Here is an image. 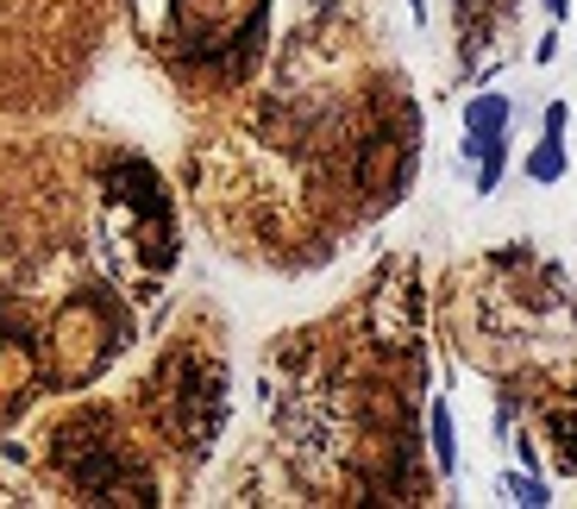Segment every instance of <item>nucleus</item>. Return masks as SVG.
Wrapping results in <instances>:
<instances>
[{"mask_svg":"<svg viewBox=\"0 0 577 509\" xmlns=\"http://www.w3.org/2000/svg\"><path fill=\"white\" fill-rule=\"evenodd\" d=\"M527 177H534V183H558V177H565V138L546 133V145L527 157Z\"/></svg>","mask_w":577,"mask_h":509,"instance_id":"3","label":"nucleus"},{"mask_svg":"<svg viewBox=\"0 0 577 509\" xmlns=\"http://www.w3.org/2000/svg\"><path fill=\"white\" fill-rule=\"evenodd\" d=\"M565 120H571V107H565V101H553V107H546V133L565 138Z\"/></svg>","mask_w":577,"mask_h":509,"instance_id":"5","label":"nucleus"},{"mask_svg":"<svg viewBox=\"0 0 577 509\" xmlns=\"http://www.w3.org/2000/svg\"><path fill=\"white\" fill-rule=\"evenodd\" d=\"M546 13H553V20H565V13H571V0H546Z\"/></svg>","mask_w":577,"mask_h":509,"instance_id":"6","label":"nucleus"},{"mask_svg":"<svg viewBox=\"0 0 577 509\" xmlns=\"http://www.w3.org/2000/svg\"><path fill=\"white\" fill-rule=\"evenodd\" d=\"M502 126H508V95H478L471 107H464V152H478V145L502 138Z\"/></svg>","mask_w":577,"mask_h":509,"instance_id":"1","label":"nucleus"},{"mask_svg":"<svg viewBox=\"0 0 577 509\" xmlns=\"http://www.w3.org/2000/svg\"><path fill=\"white\" fill-rule=\"evenodd\" d=\"M408 7H415V20H427V0H408Z\"/></svg>","mask_w":577,"mask_h":509,"instance_id":"7","label":"nucleus"},{"mask_svg":"<svg viewBox=\"0 0 577 509\" xmlns=\"http://www.w3.org/2000/svg\"><path fill=\"white\" fill-rule=\"evenodd\" d=\"M502 490H508L515 503H527V509H539V503H546V485H534V478H521V471H508V478H502Z\"/></svg>","mask_w":577,"mask_h":509,"instance_id":"4","label":"nucleus"},{"mask_svg":"<svg viewBox=\"0 0 577 509\" xmlns=\"http://www.w3.org/2000/svg\"><path fill=\"white\" fill-rule=\"evenodd\" d=\"M433 459H440L445 478L459 471V440H452V409L445 403H433Z\"/></svg>","mask_w":577,"mask_h":509,"instance_id":"2","label":"nucleus"}]
</instances>
